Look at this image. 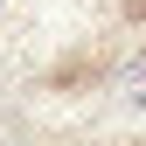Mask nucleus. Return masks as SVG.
Wrapping results in <instances>:
<instances>
[{
    "label": "nucleus",
    "mask_w": 146,
    "mask_h": 146,
    "mask_svg": "<svg viewBox=\"0 0 146 146\" xmlns=\"http://www.w3.org/2000/svg\"><path fill=\"white\" fill-rule=\"evenodd\" d=\"M118 98H125V104H146V56H132V63H125V77H118Z\"/></svg>",
    "instance_id": "f257e3e1"
}]
</instances>
